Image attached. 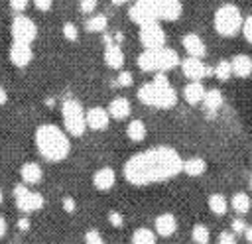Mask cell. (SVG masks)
<instances>
[{
	"label": "cell",
	"mask_w": 252,
	"mask_h": 244,
	"mask_svg": "<svg viewBox=\"0 0 252 244\" xmlns=\"http://www.w3.org/2000/svg\"><path fill=\"white\" fill-rule=\"evenodd\" d=\"M132 83H134V75L130 71L120 69L118 75H116V85L118 87H132Z\"/></svg>",
	"instance_id": "cell-33"
},
{
	"label": "cell",
	"mask_w": 252,
	"mask_h": 244,
	"mask_svg": "<svg viewBox=\"0 0 252 244\" xmlns=\"http://www.w3.org/2000/svg\"><path fill=\"white\" fill-rule=\"evenodd\" d=\"M61 33H63V37L67 41H77L79 39V28L73 22H65L63 28H61Z\"/></svg>",
	"instance_id": "cell-31"
},
{
	"label": "cell",
	"mask_w": 252,
	"mask_h": 244,
	"mask_svg": "<svg viewBox=\"0 0 252 244\" xmlns=\"http://www.w3.org/2000/svg\"><path fill=\"white\" fill-rule=\"evenodd\" d=\"M108 222L114 226V228H122L124 226V214L120 211H110L108 213Z\"/></svg>",
	"instance_id": "cell-36"
},
{
	"label": "cell",
	"mask_w": 252,
	"mask_h": 244,
	"mask_svg": "<svg viewBox=\"0 0 252 244\" xmlns=\"http://www.w3.org/2000/svg\"><path fill=\"white\" fill-rule=\"evenodd\" d=\"M6 232H8V222H6V218L0 214V238H4Z\"/></svg>",
	"instance_id": "cell-43"
},
{
	"label": "cell",
	"mask_w": 252,
	"mask_h": 244,
	"mask_svg": "<svg viewBox=\"0 0 252 244\" xmlns=\"http://www.w3.org/2000/svg\"><path fill=\"white\" fill-rule=\"evenodd\" d=\"M136 96L142 104L159 110H169L177 104V91L167 81L165 73H154V79L150 83H144L138 89Z\"/></svg>",
	"instance_id": "cell-4"
},
{
	"label": "cell",
	"mask_w": 252,
	"mask_h": 244,
	"mask_svg": "<svg viewBox=\"0 0 252 244\" xmlns=\"http://www.w3.org/2000/svg\"><path fill=\"white\" fill-rule=\"evenodd\" d=\"M191 240H193L195 244H209V240H211V230H209V226L197 222V224L191 228Z\"/></svg>",
	"instance_id": "cell-29"
},
{
	"label": "cell",
	"mask_w": 252,
	"mask_h": 244,
	"mask_svg": "<svg viewBox=\"0 0 252 244\" xmlns=\"http://www.w3.org/2000/svg\"><path fill=\"white\" fill-rule=\"evenodd\" d=\"M126 136H128V140H132V142H144L146 140V136H148V128H146V124L140 120V118H134V120H130L128 122V126H126Z\"/></svg>",
	"instance_id": "cell-24"
},
{
	"label": "cell",
	"mask_w": 252,
	"mask_h": 244,
	"mask_svg": "<svg viewBox=\"0 0 252 244\" xmlns=\"http://www.w3.org/2000/svg\"><path fill=\"white\" fill-rule=\"evenodd\" d=\"M12 195H14V201H16L18 211H22L24 214H30V213L41 211V209H43V205H45L43 195H41V193H37V191L28 189V185H24V183L16 185V187H14V191H12Z\"/></svg>",
	"instance_id": "cell-8"
},
{
	"label": "cell",
	"mask_w": 252,
	"mask_h": 244,
	"mask_svg": "<svg viewBox=\"0 0 252 244\" xmlns=\"http://www.w3.org/2000/svg\"><path fill=\"white\" fill-rule=\"evenodd\" d=\"M230 69L232 75L238 79H248L252 75V57L246 53H238L230 59Z\"/></svg>",
	"instance_id": "cell-21"
},
{
	"label": "cell",
	"mask_w": 252,
	"mask_h": 244,
	"mask_svg": "<svg viewBox=\"0 0 252 244\" xmlns=\"http://www.w3.org/2000/svg\"><path fill=\"white\" fill-rule=\"evenodd\" d=\"M207 205H209V211L213 213V214H217V216H220V214H226V211H228V199L222 195V193H213V195H209V199H207Z\"/></svg>",
	"instance_id": "cell-27"
},
{
	"label": "cell",
	"mask_w": 252,
	"mask_h": 244,
	"mask_svg": "<svg viewBox=\"0 0 252 244\" xmlns=\"http://www.w3.org/2000/svg\"><path fill=\"white\" fill-rule=\"evenodd\" d=\"M242 236L246 238V242H248V244H252V226H248V224H246V228H244Z\"/></svg>",
	"instance_id": "cell-44"
},
{
	"label": "cell",
	"mask_w": 252,
	"mask_h": 244,
	"mask_svg": "<svg viewBox=\"0 0 252 244\" xmlns=\"http://www.w3.org/2000/svg\"><path fill=\"white\" fill-rule=\"evenodd\" d=\"M154 230L161 238H169L177 230V218L173 213H161L154 218Z\"/></svg>",
	"instance_id": "cell-16"
},
{
	"label": "cell",
	"mask_w": 252,
	"mask_h": 244,
	"mask_svg": "<svg viewBox=\"0 0 252 244\" xmlns=\"http://www.w3.org/2000/svg\"><path fill=\"white\" fill-rule=\"evenodd\" d=\"M102 41H104V63L108 69H114V71H120L124 67V51L120 47V43L114 41L112 33H104L102 35Z\"/></svg>",
	"instance_id": "cell-11"
},
{
	"label": "cell",
	"mask_w": 252,
	"mask_h": 244,
	"mask_svg": "<svg viewBox=\"0 0 252 244\" xmlns=\"http://www.w3.org/2000/svg\"><path fill=\"white\" fill-rule=\"evenodd\" d=\"M8 57L12 61V65H16L18 69H24L32 63L33 59V49H32V43H24V41H14L10 43V49H8Z\"/></svg>",
	"instance_id": "cell-13"
},
{
	"label": "cell",
	"mask_w": 252,
	"mask_h": 244,
	"mask_svg": "<svg viewBox=\"0 0 252 244\" xmlns=\"http://www.w3.org/2000/svg\"><path fill=\"white\" fill-rule=\"evenodd\" d=\"M240 31H242L244 39H246V41H248V43L252 45V14L244 18V22H242V28H240Z\"/></svg>",
	"instance_id": "cell-35"
},
{
	"label": "cell",
	"mask_w": 252,
	"mask_h": 244,
	"mask_svg": "<svg viewBox=\"0 0 252 244\" xmlns=\"http://www.w3.org/2000/svg\"><path fill=\"white\" fill-rule=\"evenodd\" d=\"M179 55L175 49L163 45L159 49H144L138 55V67L144 73H167L179 65Z\"/></svg>",
	"instance_id": "cell-5"
},
{
	"label": "cell",
	"mask_w": 252,
	"mask_h": 244,
	"mask_svg": "<svg viewBox=\"0 0 252 244\" xmlns=\"http://www.w3.org/2000/svg\"><path fill=\"white\" fill-rule=\"evenodd\" d=\"M106 28H108V18L104 16V14H91L89 18H87V22H85V30L87 31H91V33H104L106 31Z\"/></svg>",
	"instance_id": "cell-26"
},
{
	"label": "cell",
	"mask_w": 252,
	"mask_h": 244,
	"mask_svg": "<svg viewBox=\"0 0 252 244\" xmlns=\"http://www.w3.org/2000/svg\"><path fill=\"white\" fill-rule=\"evenodd\" d=\"M181 45H183V49H185V53H187L189 57H199V59H203L205 53H207V45H205L203 37H201L199 33H193V31H189V33H185V35L181 37Z\"/></svg>",
	"instance_id": "cell-15"
},
{
	"label": "cell",
	"mask_w": 252,
	"mask_h": 244,
	"mask_svg": "<svg viewBox=\"0 0 252 244\" xmlns=\"http://www.w3.org/2000/svg\"><path fill=\"white\" fill-rule=\"evenodd\" d=\"M213 75L219 79V81H228L230 77H232V69H230V61H226V59H220L215 67H213Z\"/></svg>",
	"instance_id": "cell-30"
},
{
	"label": "cell",
	"mask_w": 252,
	"mask_h": 244,
	"mask_svg": "<svg viewBox=\"0 0 252 244\" xmlns=\"http://www.w3.org/2000/svg\"><path fill=\"white\" fill-rule=\"evenodd\" d=\"M222 102H224L222 92H220L219 89H209V91L205 92V96H203V102H201V104H203V108H205L207 116H215V114L220 110Z\"/></svg>",
	"instance_id": "cell-22"
},
{
	"label": "cell",
	"mask_w": 252,
	"mask_h": 244,
	"mask_svg": "<svg viewBox=\"0 0 252 244\" xmlns=\"http://www.w3.org/2000/svg\"><path fill=\"white\" fill-rule=\"evenodd\" d=\"M183 14V4L179 0H136L128 8V18L138 24L150 22H175Z\"/></svg>",
	"instance_id": "cell-3"
},
{
	"label": "cell",
	"mask_w": 252,
	"mask_h": 244,
	"mask_svg": "<svg viewBox=\"0 0 252 244\" xmlns=\"http://www.w3.org/2000/svg\"><path fill=\"white\" fill-rule=\"evenodd\" d=\"M106 110H108L110 118H114V120H126L130 116V112H132V104H130V100L126 96H116V98H112L108 102Z\"/></svg>",
	"instance_id": "cell-20"
},
{
	"label": "cell",
	"mask_w": 252,
	"mask_h": 244,
	"mask_svg": "<svg viewBox=\"0 0 252 244\" xmlns=\"http://www.w3.org/2000/svg\"><path fill=\"white\" fill-rule=\"evenodd\" d=\"M112 4H116V6H122V4H126V2H130V0H110Z\"/></svg>",
	"instance_id": "cell-46"
},
{
	"label": "cell",
	"mask_w": 252,
	"mask_h": 244,
	"mask_svg": "<svg viewBox=\"0 0 252 244\" xmlns=\"http://www.w3.org/2000/svg\"><path fill=\"white\" fill-rule=\"evenodd\" d=\"M130 242L132 244H158V234H156V230H152L148 226H140L132 232Z\"/></svg>",
	"instance_id": "cell-28"
},
{
	"label": "cell",
	"mask_w": 252,
	"mask_h": 244,
	"mask_svg": "<svg viewBox=\"0 0 252 244\" xmlns=\"http://www.w3.org/2000/svg\"><path fill=\"white\" fill-rule=\"evenodd\" d=\"M61 207H63L65 213H75V211H77V201H75L71 195H67V197H63Z\"/></svg>",
	"instance_id": "cell-39"
},
{
	"label": "cell",
	"mask_w": 252,
	"mask_h": 244,
	"mask_svg": "<svg viewBox=\"0 0 252 244\" xmlns=\"http://www.w3.org/2000/svg\"><path fill=\"white\" fill-rule=\"evenodd\" d=\"M183 157L171 146H152L132 153L124 167V179L134 187H146L169 181L181 173Z\"/></svg>",
	"instance_id": "cell-1"
},
{
	"label": "cell",
	"mask_w": 252,
	"mask_h": 244,
	"mask_svg": "<svg viewBox=\"0 0 252 244\" xmlns=\"http://www.w3.org/2000/svg\"><path fill=\"white\" fill-rule=\"evenodd\" d=\"M30 226H32V224H30V218H28V214H26V216H20V218L16 220V228H18V230H22V232L30 230Z\"/></svg>",
	"instance_id": "cell-42"
},
{
	"label": "cell",
	"mask_w": 252,
	"mask_h": 244,
	"mask_svg": "<svg viewBox=\"0 0 252 244\" xmlns=\"http://www.w3.org/2000/svg\"><path fill=\"white\" fill-rule=\"evenodd\" d=\"M93 185H94V189H98V191H102V193L110 191V189L116 185V171H114L112 167H108V165L98 167V169L93 173Z\"/></svg>",
	"instance_id": "cell-17"
},
{
	"label": "cell",
	"mask_w": 252,
	"mask_h": 244,
	"mask_svg": "<svg viewBox=\"0 0 252 244\" xmlns=\"http://www.w3.org/2000/svg\"><path fill=\"white\" fill-rule=\"evenodd\" d=\"M228 205H230V209L236 213V214H246L248 211H250V207H252V201H250V197H248V193H244V191H238V193H234L232 197H230V201H228Z\"/></svg>",
	"instance_id": "cell-25"
},
{
	"label": "cell",
	"mask_w": 252,
	"mask_h": 244,
	"mask_svg": "<svg viewBox=\"0 0 252 244\" xmlns=\"http://www.w3.org/2000/svg\"><path fill=\"white\" fill-rule=\"evenodd\" d=\"M20 179L24 185H37L43 179V169L37 161H26L20 167Z\"/></svg>",
	"instance_id": "cell-19"
},
{
	"label": "cell",
	"mask_w": 252,
	"mask_h": 244,
	"mask_svg": "<svg viewBox=\"0 0 252 244\" xmlns=\"http://www.w3.org/2000/svg\"><path fill=\"white\" fill-rule=\"evenodd\" d=\"M244 228H246L244 218L236 216V218H232V220H230V232H234V234H242V232H244Z\"/></svg>",
	"instance_id": "cell-37"
},
{
	"label": "cell",
	"mask_w": 252,
	"mask_h": 244,
	"mask_svg": "<svg viewBox=\"0 0 252 244\" xmlns=\"http://www.w3.org/2000/svg\"><path fill=\"white\" fill-rule=\"evenodd\" d=\"M4 203V193H2V189H0V205Z\"/></svg>",
	"instance_id": "cell-47"
},
{
	"label": "cell",
	"mask_w": 252,
	"mask_h": 244,
	"mask_svg": "<svg viewBox=\"0 0 252 244\" xmlns=\"http://www.w3.org/2000/svg\"><path fill=\"white\" fill-rule=\"evenodd\" d=\"M217 242H219V244H238L234 232H220L219 238H217Z\"/></svg>",
	"instance_id": "cell-40"
},
{
	"label": "cell",
	"mask_w": 252,
	"mask_h": 244,
	"mask_svg": "<svg viewBox=\"0 0 252 244\" xmlns=\"http://www.w3.org/2000/svg\"><path fill=\"white\" fill-rule=\"evenodd\" d=\"M61 120H63V130L73 138H81L89 130L87 118H85V108L73 96H67L61 102Z\"/></svg>",
	"instance_id": "cell-7"
},
{
	"label": "cell",
	"mask_w": 252,
	"mask_h": 244,
	"mask_svg": "<svg viewBox=\"0 0 252 244\" xmlns=\"http://www.w3.org/2000/svg\"><path fill=\"white\" fill-rule=\"evenodd\" d=\"M33 144L37 153L49 163H59L71 153L69 134L57 124H39L33 132Z\"/></svg>",
	"instance_id": "cell-2"
},
{
	"label": "cell",
	"mask_w": 252,
	"mask_h": 244,
	"mask_svg": "<svg viewBox=\"0 0 252 244\" xmlns=\"http://www.w3.org/2000/svg\"><path fill=\"white\" fill-rule=\"evenodd\" d=\"M250 189H252V175H250Z\"/></svg>",
	"instance_id": "cell-48"
},
{
	"label": "cell",
	"mask_w": 252,
	"mask_h": 244,
	"mask_svg": "<svg viewBox=\"0 0 252 244\" xmlns=\"http://www.w3.org/2000/svg\"><path fill=\"white\" fill-rule=\"evenodd\" d=\"M140 43L144 49H159L165 45V31L159 22H150L140 26Z\"/></svg>",
	"instance_id": "cell-10"
},
{
	"label": "cell",
	"mask_w": 252,
	"mask_h": 244,
	"mask_svg": "<svg viewBox=\"0 0 252 244\" xmlns=\"http://www.w3.org/2000/svg\"><path fill=\"white\" fill-rule=\"evenodd\" d=\"M83 238H85V244H104V238L96 228H89Z\"/></svg>",
	"instance_id": "cell-32"
},
{
	"label": "cell",
	"mask_w": 252,
	"mask_h": 244,
	"mask_svg": "<svg viewBox=\"0 0 252 244\" xmlns=\"http://www.w3.org/2000/svg\"><path fill=\"white\" fill-rule=\"evenodd\" d=\"M85 118H87V128L93 132H102L108 128L110 124V114L104 106H91L85 110Z\"/></svg>",
	"instance_id": "cell-14"
},
{
	"label": "cell",
	"mask_w": 252,
	"mask_h": 244,
	"mask_svg": "<svg viewBox=\"0 0 252 244\" xmlns=\"http://www.w3.org/2000/svg\"><path fill=\"white\" fill-rule=\"evenodd\" d=\"M32 4L35 6V10L39 12H49L53 6V0H32Z\"/></svg>",
	"instance_id": "cell-41"
},
{
	"label": "cell",
	"mask_w": 252,
	"mask_h": 244,
	"mask_svg": "<svg viewBox=\"0 0 252 244\" xmlns=\"http://www.w3.org/2000/svg\"><path fill=\"white\" fill-rule=\"evenodd\" d=\"M179 67H181L183 75H185L189 81H203L205 77L213 75V69H211L209 65H205L203 59H199V57H189V55H187L185 59L179 61Z\"/></svg>",
	"instance_id": "cell-12"
},
{
	"label": "cell",
	"mask_w": 252,
	"mask_h": 244,
	"mask_svg": "<svg viewBox=\"0 0 252 244\" xmlns=\"http://www.w3.org/2000/svg\"><path fill=\"white\" fill-rule=\"evenodd\" d=\"M30 2L32 0H8V4H10V8L16 12V14H22L28 6H30Z\"/></svg>",
	"instance_id": "cell-38"
},
{
	"label": "cell",
	"mask_w": 252,
	"mask_h": 244,
	"mask_svg": "<svg viewBox=\"0 0 252 244\" xmlns=\"http://www.w3.org/2000/svg\"><path fill=\"white\" fill-rule=\"evenodd\" d=\"M181 171L189 177H201L205 171H207V161L201 157V155H193V157H187L183 159V167Z\"/></svg>",
	"instance_id": "cell-23"
},
{
	"label": "cell",
	"mask_w": 252,
	"mask_h": 244,
	"mask_svg": "<svg viewBox=\"0 0 252 244\" xmlns=\"http://www.w3.org/2000/svg\"><path fill=\"white\" fill-rule=\"evenodd\" d=\"M96 6H98V0H79V10L83 14H87V16L94 14Z\"/></svg>",
	"instance_id": "cell-34"
},
{
	"label": "cell",
	"mask_w": 252,
	"mask_h": 244,
	"mask_svg": "<svg viewBox=\"0 0 252 244\" xmlns=\"http://www.w3.org/2000/svg\"><path fill=\"white\" fill-rule=\"evenodd\" d=\"M242 12L236 4H220L213 14V28L220 37H234L242 28Z\"/></svg>",
	"instance_id": "cell-6"
},
{
	"label": "cell",
	"mask_w": 252,
	"mask_h": 244,
	"mask_svg": "<svg viewBox=\"0 0 252 244\" xmlns=\"http://www.w3.org/2000/svg\"><path fill=\"white\" fill-rule=\"evenodd\" d=\"M10 33L14 41H24V43H33L37 37V26L32 18L26 14H16L10 26Z\"/></svg>",
	"instance_id": "cell-9"
},
{
	"label": "cell",
	"mask_w": 252,
	"mask_h": 244,
	"mask_svg": "<svg viewBox=\"0 0 252 244\" xmlns=\"http://www.w3.org/2000/svg\"><path fill=\"white\" fill-rule=\"evenodd\" d=\"M6 102H8V92H6L4 87H0V106L6 104Z\"/></svg>",
	"instance_id": "cell-45"
},
{
	"label": "cell",
	"mask_w": 252,
	"mask_h": 244,
	"mask_svg": "<svg viewBox=\"0 0 252 244\" xmlns=\"http://www.w3.org/2000/svg\"><path fill=\"white\" fill-rule=\"evenodd\" d=\"M205 92H207V89H205V85H203L201 81H189V83L183 87L181 96H183V100H185L187 104L197 106V104H201V102H203Z\"/></svg>",
	"instance_id": "cell-18"
}]
</instances>
